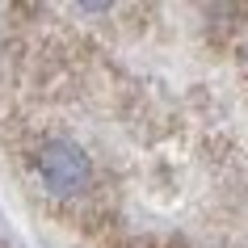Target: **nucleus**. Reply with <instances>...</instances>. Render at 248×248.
Returning a JSON list of instances; mask_svg holds the SVG:
<instances>
[{"label":"nucleus","instance_id":"nucleus-1","mask_svg":"<svg viewBox=\"0 0 248 248\" xmlns=\"http://www.w3.org/2000/svg\"><path fill=\"white\" fill-rule=\"evenodd\" d=\"M30 164H34L38 185L51 198H59V202H63V198H80L93 185V160L84 156L76 143H67V139H46V143L30 156Z\"/></svg>","mask_w":248,"mask_h":248},{"label":"nucleus","instance_id":"nucleus-2","mask_svg":"<svg viewBox=\"0 0 248 248\" xmlns=\"http://www.w3.org/2000/svg\"><path fill=\"white\" fill-rule=\"evenodd\" d=\"M244 55H248V42H244Z\"/></svg>","mask_w":248,"mask_h":248}]
</instances>
